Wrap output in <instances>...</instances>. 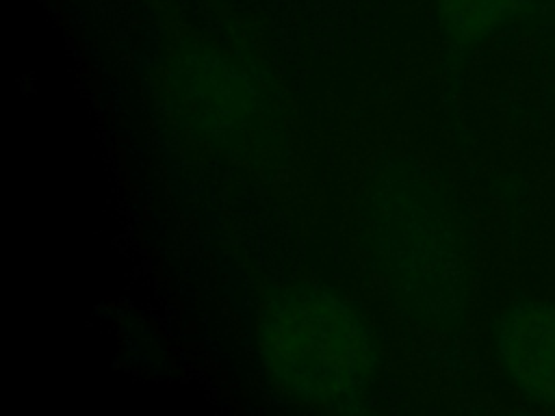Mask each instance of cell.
Returning <instances> with one entry per match:
<instances>
[{"instance_id": "obj_1", "label": "cell", "mask_w": 555, "mask_h": 416, "mask_svg": "<svg viewBox=\"0 0 555 416\" xmlns=\"http://www.w3.org/2000/svg\"><path fill=\"white\" fill-rule=\"evenodd\" d=\"M360 245L392 303L425 327H453L470 290L468 232L444 186L408 158L379 167L360 204Z\"/></svg>"}, {"instance_id": "obj_2", "label": "cell", "mask_w": 555, "mask_h": 416, "mask_svg": "<svg viewBox=\"0 0 555 416\" xmlns=\"http://www.w3.org/2000/svg\"><path fill=\"white\" fill-rule=\"evenodd\" d=\"M258 347L269 377L288 396L343 407L377 373V347L360 312L323 286L280 290L262 310Z\"/></svg>"}, {"instance_id": "obj_3", "label": "cell", "mask_w": 555, "mask_h": 416, "mask_svg": "<svg viewBox=\"0 0 555 416\" xmlns=\"http://www.w3.org/2000/svg\"><path fill=\"white\" fill-rule=\"evenodd\" d=\"M171 102L202 141L236 158H260L282 139L278 93L234 54L191 46L169 69Z\"/></svg>"}, {"instance_id": "obj_4", "label": "cell", "mask_w": 555, "mask_h": 416, "mask_svg": "<svg viewBox=\"0 0 555 416\" xmlns=\"http://www.w3.org/2000/svg\"><path fill=\"white\" fill-rule=\"evenodd\" d=\"M501 362L531 399L555 405V303L514 306L496 334Z\"/></svg>"}, {"instance_id": "obj_5", "label": "cell", "mask_w": 555, "mask_h": 416, "mask_svg": "<svg viewBox=\"0 0 555 416\" xmlns=\"http://www.w3.org/2000/svg\"><path fill=\"white\" fill-rule=\"evenodd\" d=\"M527 0H438V17L455 43H475L512 22Z\"/></svg>"}]
</instances>
